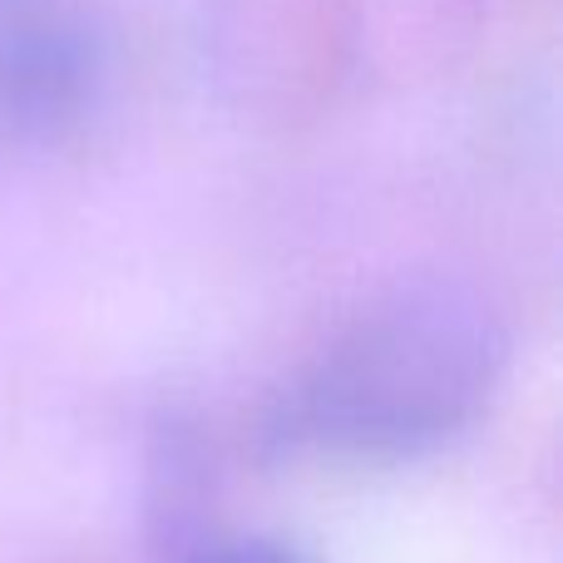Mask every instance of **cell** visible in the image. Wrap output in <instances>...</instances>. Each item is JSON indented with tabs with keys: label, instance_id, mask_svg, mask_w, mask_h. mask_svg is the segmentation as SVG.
Instances as JSON below:
<instances>
[{
	"label": "cell",
	"instance_id": "7a4b0ae2",
	"mask_svg": "<svg viewBox=\"0 0 563 563\" xmlns=\"http://www.w3.org/2000/svg\"><path fill=\"white\" fill-rule=\"evenodd\" d=\"M99 89L104 49L79 20L35 15L0 30V144H65L89 119Z\"/></svg>",
	"mask_w": 563,
	"mask_h": 563
},
{
	"label": "cell",
	"instance_id": "3957f363",
	"mask_svg": "<svg viewBox=\"0 0 563 563\" xmlns=\"http://www.w3.org/2000/svg\"><path fill=\"white\" fill-rule=\"evenodd\" d=\"M178 563H317L307 549L287 544V539H223V544H203Z\"/></svg>",
	"mask_w": 563,
	"mask_h": 563
},
{
	"label": "cell",
	"instance_id": "6da1fadb",
	"mask_svg": "<svg viewBox=\"0 0 563 563\" xmlns=\"http://www.w3.org/2000/svg\"><path fill=\"white\" fill-rule=\"evenodd\" d=\"M509 327L465 282H410L361 307L263 416L273 460L400 465L445 450L495 400Z\"/></svg>",
	"mask_w": 563,
	"mask_h": 563
}]
</instances>
